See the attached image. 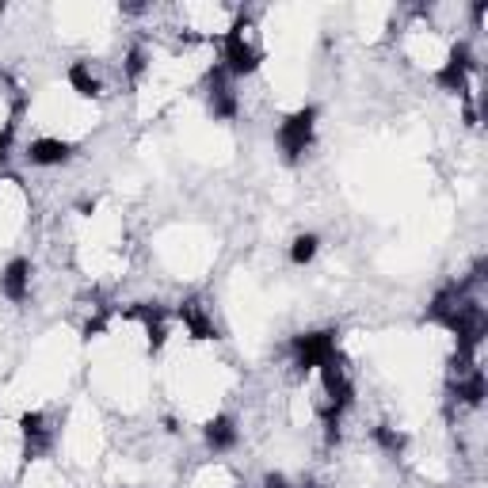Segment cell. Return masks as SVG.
<instances>
[{
	"instance_id": "5bb4252c",
	"label": "cell",
	"mask_w": 488,
	"mask_h": 488,
	"mask_svg": "<svg viewBox=\"0 0 488 488\" xmlns=\"http://www.w3.org/2000/svg\"><path fill=\"white\" fill-rule=\"evenodd\" d=\"M146 65H149L146 46H130V53H126V73H130V77H141V73H146Z\"/></svg>"
},
{
	"instance_id": "8992f818",
	"label": "cell",
	"mask_w": 488,
	"mask_h": 488,
	"mask_svg": "<svg viewBox=\"0 0 488 488\" xmlns=\"http://www.w3.org/2000/svg\"><path fill=\"white\" fill-rule=\"evenodd\" d=\"M20 431H24V458H43L53 435H50V427H46V416L43 412H27L24 420H20Z\"/></svg>"
},
{
	"instance_id": "277c9868",
	"label": "cell",
	"mask_w": 488,
	"mask_h": 488,
	"mask_svg": "<svg viewBox=\"0 0 488 488\" xmlns=\"http://www.w3.org/2000/svg\"><path fill=\"white\" fill-rule=\"evenodd\" d=\"M469 69H474V53H469V46L465 43H458L455 50H450V62L439 69V88L443 92H465V81H469Z\"/></svg>"
},
{
	"instance_id": "7c38bea8",
	"label": "cell",
	"mask_w": 488,
	"mask_h": 488,
	"mask_svg": "<svg viewBox=\"0 0 488 488\" xmlns=\"http://www.w3.org/2000/svg\"><path fill=\"white\" fill-rule=\"evenodd\" d=\"M374 439H378V446H382V450H389V455L397 458V455H401V450H405V431H397V427H389V424H378L374 427Z\"/></svg>"
},
{
	"instance_id": "8fae6325",
	"label": "cell",
	"mask_w": 488,
	"mask_h": 488,
	"mask_svg": "<svg viewBox=\"0 0 488 488\" xmlns=\"http://www.w3.org/2000/svg\"><path fill=\"white\" fill-rule=\"evenodd\" d=\"M179 317H184V324L191 329L195 340H214V324L206 321V313H203V305H198V301H187L184 310H179Z\"/></svg>"
},
{
	"instance_id": "30bf717a",
	"label": "cell",
	"mask_w": 488,
	"mask_h": 488,
	"mask_svg": "<svg viewBox=\"0 0 488 488\" xmlns=\"http://www.w3.org/2000/svg\"><path fill=\"white\" fill-rule=\"evenodd\" d=\"M69 84H73L81 96H100L103 92L100 77L92 73V62H73V65H69Z\"/></svg>"
},
{
	"instance_id": "5b68a950",
	"label": "cell",
	"mask_w": 488,
	"mask_h": 488,
	"mask_svg": "<svg viewBox=\"0 0 488 488\" xmlns=\"http://www.w3.org/2000/svg\"><path fill=\"white\" fill-rule=\"evenodd\" d=\"M206 103H210V115L214 119H233L237 115V96H233V88H229V73L218 65L210 73L206 81Z\"/></svg>"
},
{
	"instance_id": "6da1fadb",
	"label": "cell",
	"mask_w": 488,
	"mask_h": 488,
	"mask_svg": "<svg viewBox=\"0 0 488 488\" xmlns=\"http://www.w3.org/2000/svg\"><path fill=\"white\" fill-rule=\"evenodd\" d=\"M222 69L229 77H248V73H256V69H260L256 46L244 39V20L225 34V43H222Z\"/></svg>"
},
{
	"instance_id": "4fadbf2b",
	"label": "cell",
	"mask_w": 488,
	"mask_h": 488,
	"mask_svg": "<svg viewBox=\"0 0 488 488\" xmlns=\"http://www.w3.org/2000/svg\"><path fill=\"white\" fill-rule=\"evenodd\" d=\"M317 244H321V241L313 237V233H301V237L291 244V260H294V263H310V260L317 256Z\"/></svg>"
},
{
	"instance_id": "52a82bcc",
	"label": "cell",
	"mask_w": 488,
	"mask_h": 488,
	"mask_svg": "<svg viewBox=\"0 0 488 488\" xmlns=\"http://www.w3.org/2000/svg\"><path fill=\"white\" fill-rule=\"evenodd\" d=\"M73 157V146L62 138H34L27 146V160L39 168H53V165H65V160Z\"/></svg>"
},
{
	"instance_id": "9c48e42d",
	"label": "cell",
	"mask_w": 488,
	"mask_h": 488,
	"mask_svg": "<svg viewBox=\"0 0 488 488\" xmlns=\"http://www.w3.org/2000/svg\"><path fill=\"white\" fill-rule=\"evenodd\" d=\"M0 291H5L12 301H24L27 291H31V263L27 260H12L0 275Z\"/></svg>"
},
{
	"instance_id": "7a4b0ae2",
	"label": "cell",
	"mask_w": 488,
	"mask_h": 488,
	"mask_svg": "<svg viewBox=\"0 0 488 488\" xmlns=\"http://www.w3.org/2000/svg\"><path fill=\"white\" fill-rule=\"evenodd\" d=\"M313 122H317V111H313V107H301V111H294L291 119L279 126V149H282L286 160H298L305 149H310Z\"/></svg>"
},
{
	"instance_id": "ba28073f",
	"label": "cell",
	"mask_w": 488,
	"mask_h": 488,
	"mask_svg": "<svg viewBox=\"0 0 488 488\" xmlns=\"http://www.w3.org/2000/svg\"><path fill=\"white\" fill-rule=\"evenodd\" d=\"M203 435H206V446L214 450V455H225V450L237 446L241 431H237V420H233V416H214V420L203 427Z\"/></svg>"
},
{
	"instance_id": "2e32d148",
	"label": "cell",
	"mask_w": 488,
	"mask_h": 488,
	"mask_svg": "<svg viewBox=\"0 0 488 488\" xmlns=\"http://www.w3.org/2000/svg\"><path fill=\"white\" fill-rule=\"evenodd\" d=\"M301 488H321V484H313V481H305V484H301Z\"/></svg>"
},
{
	"instance_id": "3957f363",
	"label": "cell",
	"mask_w": 488,
	"mask_h": 488,
	"mask_svg": "<svg viewBox=\"0 0 488 488\" xmlns=\"http://www.w3.org/2000/svg\"><path fill=\"white\" fill-rule=\"evenodd\" d=\"M332 355H336V332H310V336L294 340L298 370H313V367H321L324 359H332Z\"/></svg>"
},
{
	"instance_id": "9a60e30c",
	"label": "cell",
	"mask_w": 488,
	"mask_h": 488,
	"mask_svg": "<svg viewBox=\"0 0 488 488\" xmlns=\"http://www.w3.org/2000/svg\"><path fill=\"white\" fill-rule=\"evenodd\" d=\"M263 488H291V484H286L282 474H267V477H263Z\"/></svg>"
}]
</instances>
